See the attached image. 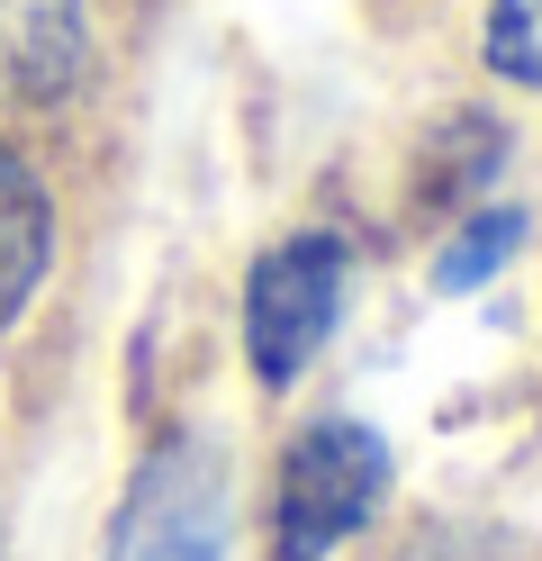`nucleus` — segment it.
<instances>
[{"label": "nucleus", "instance_id": "obj_3", "mask_svg": "<svg viewBox=\"0 0 542 561\" xmlns=\"http://www.w3.org/2000/svg\"><path fill=\"white\" fill-rule=\"evenodd\" d=\"M344 280H353V244L325 227L280 236L244 272V363L263 390H299V371L325 354V335L344 318Z\"/></svg>", "mask_w": 542, "mask_h": 561}, {"label": "nucleus", "instance_id": "obj_6", "mask_svg": "<svg viewBox=\"0 0 542 561\" xmlns=\"http://www.w3.org/2000/svg\"><path fill=\"white\" fill-rule=\"evenodd\" d=\"M524 244V208H480L443 254H434V290L461 299V290H480V280H497V263Z\"/></svg>", "mask_w": 542, "mask_h": 561}, {"label": "nucleus", "instance_id": "obj_1", "mask_svg": "<svg viewBox=\"0 0 542 561\" xmlns=\"http://www.w3.org/2000/svg\"><path fill=\"white\" fill-rule=\"evenodd\" d=\"M389 435L361 416H308L280 453L272 480V561H325L335 543H353L389 499Z\"/></svg>", "mask_w": 542, "mask_h": 561}, {"label": "nucleus", "instance_id": "obj_5", "mask_svg": "<svg viewBox=\"0 0 542 561\" xmlns=\"http://www.w3.org/2000/svg\"><path fill=\"white\" fill-rule=\"evenodd\" d=\"M46 263H55V199H46V182L27 172V154L0 146V335L27 318Z\"/></svg>", "mask_w": 542, "mask_h": 561}, {"label": "nucleus", "instance_id": "obj_2", "mask_svg": "<svg viewBox=\"0 0 542 561\" xmlns=\"http://www.w3.org/2000/svg\"><path fill=\"white\" fill-rule=\"evenodd\" d=\"M227 535H235V462L217 435L181 426L136 462L100 561H227Z\"/></svg>", "mask_w": 542, "mask_h": 561}, {"label": "nucleus", "instance_id": "obj_7", "mask_svg": "<svg viewBox=\"0 0 542 561\" xmlns=\"http://www.w3.org/2000/svg\"><path fill=\"white\" fill-rule=\"evenodd\" d=\"M488 73L542 91V0H488Z\"/></svg>", "mask_w": 542, "mask_h": 561}, {"label": "nucleus", "instance_id": "obj_4", "mask_svg": "<svg viewBox=\"0 0 542 561\" xmlns=\"http://www.w3.org/2000/svg\"><path fill=\"white\" fill-rule=\"evenodd\" d=\"M91 64L82 0H0V100H64Z\"/></svg>", "mask_w": 542, "mask_h": 561}]
</instances>
